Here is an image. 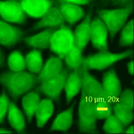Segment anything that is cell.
Returning <instances> with one entry per match:
<instances>
[{"label": "cell", "instance_id": "1", "mask_svg": "<svg viewBox=\"0 0 134 134\" xmlns=\"http://www.w3.org/2000/svg\"><path fill=\"white\" fill-rule=\"evenodd\" d=\"M0 81L8 88L14 97L29 91L38 82L34 73L25 71H12L2 75Z\"/></svg>", "mask_w": 134, "mask_h": 134}, {"label": "cell", "instance_id": "2", "mask_svg": "<svg viewBox=\"0 0 134 134\" xmlns=\"http://www.w3.org/2000/svg\"><path fill=\"white\" fill-rule=\"evenodd\" d=\"M74 43L73 32L70 26H66L63 23L52 34L49 48L51 51L63 60Z\"/></svg>", "mask_w": 134, "mask_h": 134}, {"label": "cell", "instance_id": "3", "mask_svg": "<svg viewBox=\"0 0 134 134\" xmlns=\"http://www.w3.org/2000/svg\"><path fill=\"white\" fill-rule=\"evenodd\" d=\"M131 53V51L121 53H112L108 51L99 52L98 53L86 58L82 57V65L87 70L91 69L102 70L109 67L114 63L124 59Z\"/></svg>", "mask_w": 134, "mask_h": 134}, {"label": "cell", "instance_id": "4", "mask_svg": "<svg viewBox=\"0 0 134 134\" xmlns=\"http://www.w3.org/2000/svg\"><path fill=\"white\" fill-rule=\"evenodd\" d=\"M130 10L128 8L104 10L99 13V18L103 21L107 29L113 36L124 25Z\"/></svg>", "mask_w": 134, "mask_h": 134}, {"label": "cell", "instance_id": "5", "mask_svg": "<svg viewBox=\"0 0 134 134\" xmlns=\"http://www.w3.org/2000/svg\"><path fill=\"white\" fill-rule=\"evenodd\" d=\"M0 16L2 20L7 23L21 24L27 15L24 12L20 1H0Z\"/></svg>", "mask_w": 134, "mask_h": 134}, {"label": "cell", "instance_id": "6", "mask_svg": "<svg viewBox=\"0 0 134 134\" xmlns=\"http://www.w3.org/2000/svg\"><path fill=\"white\" fill-rule=\"evenodd\" d=\"M68 74L67 70L62 68L58 74L42 82L37 90L41 91L52 99H57L64 88Z\"/></svg>", "mask_w": 134, "mask_h": 134}, {"label": "cell", "instance_id": "7", "mask_svg": "<svg viewBox=\"0 0 134 134\" xmlns=\"http://www.w3.org/2000/svg\"><path fill=\"white\" fill-rule=\"evenodd\" d=\"M81 74H82V86L81 90L83 91L90 98H87V96L82 97L85 101L92 102V99L95 98H107L104 92L102 84H100L96 80L91 76L87 72V70L84 69L83 66H81Z\"/></svg>", "mask_w": 134, "mask_h": 134}, {"label": "cell", "instance_id": "8", "mask_svg": "<svg viewBox=\"0 0 134 134\" xmlns=\"http://www.w3.org/2000/svg\"><path fill=\"white\" fill-rule=\"evenodd\" d=\"M107 35L108 30L103 21L99 18L91 21L90 40L93 46L97 48L100 52L108 51Z\"/></svg>", "mask_w": 134, "mask_h": 134}, {"label": "cell", "instance_id": "9", "mask_svg": "<svg viewBox=\"0 0 134 134\" xmlns=\"http://www.w3.org/2000/svg\"><path fill=\"white\" fill-rule=\"evenodd\" d=\"M52 0H20L21 7L27 16L41 18L52 6Z\"/></svg>", "mask_w": 134, "mask_h": 134}, {"label": "cell", "instance_id": "10", "mask_svg": "<svg viewBox=\"0 0 134 134\" xmlns=\"http://www.w3.org/2000/svg\"><path fill=\"white\" fill-rule=\"evenodd\" d=\"M102 86L108 104L111 98H113L114 100L117 103L120 93V84L113 70L105 73L103 80Z\"/></svg>", "mask_w": 134, "mask_h": 134}, {"label": "cell", "instance_id": "11", "mask_svg": "<svg viewBox=\"0 0 134 134\" xmlns=\"http://www.w3.org/2000/svg\"><path fill=\"white\" fill-rule=\"evenodd\" d=\"M79 116L81 129L84 131H90L95 128L96 118L94 109L88 102L81 97L79 108Z\"/></svg>", "mask_w": 134, "mask_h": 134}, {"label": "cell", "instance_id": "12", "mask_svg": "<svg viewBox=\"0 0 134 134\" xmlns=\"http://www.w3.org/2000/svg\"><path fill=\"white\" fill-rule=\"evenodd\" d=\"M60 12L65 21L72 25L84 15L83 9L79 5L58 0V7Z\"/></svg>", "mask_w": 134, "mask_h": 134}, {"label": "cell", "instance_id": "13", "mask_svg": "<svg viewBox=\"0 0 134 134\" xmlns=\"http://www.w3.org/2000/svg\"><path fill=\"white\" fill-rule=\"evenodd\" d=\"M23 35L17 27L0 19V44L10 46L15 44Z\"/></svg>", "mask_w": 134, "mask_h": 134}, {"label": "cell", "instance_id": "14", "mask_svg": "<svg viewBox=\"0 0 134 134\" xmlns=\"http://www.w3.org/2000/svg\"><path fill=\"white\" fill-rule=\"evenodd\" d=\"M62 69V59L58 56L51 57L38 73L37 81L40 83L58 74Z\"/></svg>", "mask_w": 134, "mask_h": 134}, {"label": "cell", "instance_id": "15", "mask_svg": "<svg viewBox=\"0 0 134 134\" xmlns=\"http://www.w3.org/2000/svg\"><path fill=\"white\" fill-rule=\"evenodd\" d=\"M82 86L81 66L68 74L64 88L65 91L66 99L70 101L80 91Z\"/></svg>", "mask_w": 134, "mask_h": 134}, {"label": "cell", "instance_id": "16", "mask_svg": "<svg viewBox=\"0 0 134 134\" xmlns=\"http://www.w3.org/2000/svg\"><path fill=\"white\" fill-rule=\"evenodd\" d=\"M90 15H88L84 21L75 29L73 32L75 43L81 52L90 40Z\"/></svg>", "mask_w": 134, "mask_h": 134}, {"label": "cell", "instance_id": "17", "mask_svg": "<svg viewBox=\"0 0 134 134\" xmlns=\"http://www.w3.org/2000/svg\"><path fill=\"white\" fill-rule=\"evenodd\" d=\"M64 22L65 20L58 7L52 6L41 18V20L36 28L49 27L50 28L57 29Z\"/></svg>", "mask_w": 134, "mask_h": 134}, {"label": "cell", "instance_id": "18", "mask_svg": "<svg viewBox=\"0 0 134 134\" xmlns=\"http://www.w3.org/2000/svg\"><path fill=\"white\" fill-rule=\"evenodd\" d=\"M53 113L52 99L46 98L40 100L35 115L37 121V126L42 127L51 117Z\"/></svg>", "mask_w": 134, "mask_h": 134}, {"label": "cell", "instance_id": "19", "mask_svg": "<svg viewBox=\"0 0 134 134\" xmlns=\"http://www.w3.org/2000/svg\"><path fill=\"white\" fill-rule=\"evenodd\" d=\"M7 113L10 125L18 132H21L25 127V119L21 111L14 103L9 101Z\"/></svg>", "mask_w": 134, "mask_h": 134}, {"label": "cell", "instance_id": "20", "mask_svg": "<svg viewBox=\"0 0 134 134\" xmlns=\"http://www.w3.org/2000/svg\"><path fill=\"white\" fill-rule=\"evenodd\" d=\"M56 29L48 28L36 35L25 38L27 43L35 48H47L50 46V38Z\"/></svg>", "mask_w": 134, "mask_h": 134}, {"label": "cell", "instance_id": "21", "mask_svg": "<svg viewBox=\"0 0 134 134\" xmlns=\"http://www.w3.org/2000/svg\"><path fill=\"white\" fill-rule=\"evenodd\" d=\"M40 102L39 94L36 92H29L23 97V109L28 120H30L35 115Z\"/></svg>", "mask_w": 134, "mask_h": 134}, {"label": "cell", "instance_id": "22", "mask_svg": "<svg viewBox=\"0 0 134 134\" xmlns=\"http://www.w3.org/2000/svg\"><path fill=\"white\" fill-rule=\"evenodd\" d=\"M26 68L31 73H38L43 66L41 52L36 48L28 53L25 57Z\"/></svg>", "mask_w": 134, "mask_h": 134}, {"label": "cell", "instance_id": "23", "mask_svg": "<svg viewBox=\"0 0 134 134\" xmlns=\"http://www.w3.org/2000/svg\"><path fill=\"white\" fill-rule=\"evenodd\" d=\"M63 59L69 70L72 71L77 70L81 68L82 64V52L75 43Z\"/></svg>", "mask_w": 134, "mask_h": 134}, {"label": "cell", "instance_id": "24", "mask_svg": "<svg viewBox=\"0 0 134 134\" xmlns=\"http://www.w3.org/2000/svg\"><path fill=\"white\" fill-rule=\"evenodd\" d=\"M72 109L69 108L58 114L53 122L51 129L61 131L67 130L72 123Z\"/></svg>", "mask_w": 134, "mask_h": 134}, {"label": "cell", "instance_id": "25", "mask_svg": "<svg viewBox=\"0 0 134 134\" xmlns=\"http://www.w3.org/2000/svg\"><path fill=\"white\" fill-rule=\"evenodd\" d=\"M8 65L12 71H23L26 68L25 57L19 51H14L8 55Z\"/></svg>", "mask_w": 134, "mask_h": 134}, {"label": "cell", "instance_id": "26", "mask_svg": "<svg viewBox=\"0 0 134 134\" xmlns=\"http://www.w3.org/2000/svg\"><path fill=\"white\" fill-rule=\"evenodd\" d=\"M103 129L107 133H123L124 130L118 118L114 114H110L105 118Z\"/></svg>", "mask_w": 134, "mask_h": 134}, {"label": "cell", "instance_id": "27", "mask_svg": "<svg viewBox=\"0 0 134 134\" xmlns=\"http://www.w3.org/2000/svg\"><path fill=\"white\" fill-rule=\"evenodd\" d=\"M113 110L114 111V115L119 120L124 128L127 126L133 119L132 113L121 105L119 103L114 105Z\"/></svg>", "mask_w": 134, "mask_h": 134}, {"label": "cell", "instance_id": "28", "mask_svg": "<svg viewBox=\"0 0 134 134\" xmlns=\"http://www.w3.org/2000/svg\"><path fill=\"white\" fill-rule=\"evenodd\" d=\"M133 21L130 20L125 25L121 31L120 42L123 45H130L133 43Z\"/></svg>", "mask_w": 134, "mask_h": 134}, {"label": "cell", "instance_id": "29", "mask_svg": "<svg viewBox=\"0 0 134 134\" xmlns=\"http://www.w3.org/2000/svg\"><path fill=\"white\" fill-rule=\"evenodd\" d=\"M119 101L121 105L130 111L133 108V94L131 90H126L119 96Z\"/></svg>", "mask_w": 134, "mask_h": 134}, {"label": "cell", "instance_id": "30", "mask_svg": "<svg viewBox=\"0 0 134 134\" xmlns=\"http://www.w3.org/2000/svg\"><path fill=\"white\" fill-rule=\"evenodd\" d=\"M9 100L5 93L0 96V124L4 119L5 116L7 113Z\"/></svg>", "mask_w": 134, "mask_h": 134}, {"label": "cell", "instance_id": "31", "mask_svg": "<svg viewBox=\"0 0 134 134\" xmlns=\"http://www.w3.org/2000/svg\"><path fill=\"white\" fill-rule=\"evenodd\" d=\"M59 1H64V2H66L68 3H70L74 4L79 5H86L90 2V0H59Z\"/></svg>", "mask_w": 134, "mask_h": 134}, {"label": "cell", "instance_id": "32", "mask_svg": "<svg viewBox=\"0 0 134 134\" xmlns=\"http://www.w3.org/2000/svg\"><path fill=\"white\" fill-rule=\"evenodd\" d=\"M129 72L131 75H133V61H131L128 64Z\"/></svg>", "mask_w": 134, "mask_h": 134}, {"label": "cell", "instance_id": "33", "mask_svg": "<svg viewBox=\"0 0 134 134\" xmlns=\"http://www.w3.org/2000/svg\"><path fill=\"white\" fill-rule=\"evenodd\" d=\"M133 132V126H131L126 131H124V133H132Z\"/></svg>", "mask_w": 134, "mask_h": 134}, {"label": "cell", "instance_id": "34", "mask_svg": "<svg viewBox=\"0 0 134 134\" xmlns=\"http://www.w3.org/2000/svg\"><path fill=\"white\" fill-rule=\"evenodd\" d=\"M11 132L4 129H0V133H10Z\"/></svg>", "mask_w": 134, "mask_h": 134}, {"label": "cell", "instance_id": "35", "mask_svg": "<svg viewBox=\"0 0 134 134\" xmlns=\"http://www.w3.org/2000/svg\"><path fill=\"white\" fill-rule=\"evenodd\" d=\"M2 58H1V53L0 52V64L2 63Z\"/></svg>", "mask_w": 134, "mask_h": 134}, {"label": "cell", "instance_id": "36", "mask_svg": "<svg viewBox=\"0 0 134 134\" xmlns=\"http://www.w3.org/2000/svg\"><path fill=\"white\" fill-rule=\"evenodd\" d=\"M16 1H20V0H16Z\"/></svg>", "mask_w": 134, "mask_h": 134}]
</instances>
